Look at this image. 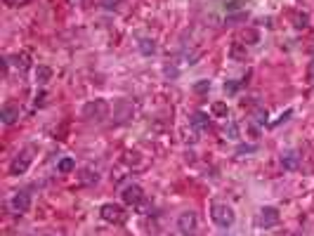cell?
Here are the masks:
<instances>
[{"label":"cell","mask_w":314,"mask_h":236,"mask_svg":"<svg viewBox=\"0 0 314 236\" xmlns=\"http://www.w3.org/2000/svg\"><path fill=\"white\" fill-rule=\"evenodd\" d=\"M210 217H213V222H215L217 227H222V229L232 227L234 225V220H236L234 210H232L227 203H213V208H210Z\"/></svg>","instance_id":"1"},{"label":"cell","mask_w":314,"mask_h":236,"mask_svg":"<svg viewBox=\"0 0 314 236\" xmlns=\"http://www.w3.org/2000/svg\"><path fill=\"white\" fill-rule=\"evenodd\" d=\"M83 116L90 120H104L109 116V102L107 99H92L83 107Z\"/></svg>","instance_id":"2"},{"label":"cell","mask_w":314,"mask_h":236,"mask_svg":"<svg viewBox=\"0 0 314 236\" xmlns=\"http://www.w3.org/2000/svg\"><path fill=\"white\" fill-rule=\"evenodd\" d=\"M99 217L109 222V225H120L123 220H125V210H123V205L118 203H104L99 208Z\"/></svg>","instance_id":"3"},{"label":"cell","mask_w":314,"mask_h":236,"mask_svg":"<svg viewBox=\"0 0 314 236\" xmlns=\"http://www.w3.org/2000/svg\"><path fill=\"white\" fill-rule=\"evenodd\" d=\"M177 227H180V232H182L184 236L196 234V229H198V217H196L194 210H184V213L177 217Z\"/></svg>","instance_id":"4"},{"label":"cell","mask_w":314,"mask_h":236,"mask_svg":"<svg viewBox=\"0 0 314 236\" xmlns=\"http://www.w3.org/2000/svg\"><path fill=\"white\" fill-rule=\"evenodd\" d=\"M31 161H33L31 149H24L22 154H17V156H14V161L10 163V172H12V175H24V172L29 170Z\"/></svg>","instance_id":"5"},{"label":"cell","mask_w":314,"mask_h":236,"mask_svg":"<svg viewBox=\"0 0 314 236\" xmlns=\"http://www.w3.org/2000/svg\"><path fill=\"white\" fill-rule=\"evenodd\" d=\"M120 198H123V203L128 205H140L144 201V192H142L140 184H128L123 189V194H120Z\"/></svg>","instance_id":"6"},{"label":"cell","mask_w":314,"mask_h":236,"mask_svg":"<svg viewBox=\"0 0 314 236\" xmlns=\"http://www.w3.org/2000/svg\"><path fill=\"white\" fill-rule=\"evenodd\" d=\"M29 208H31V196L26 192H17L12 196V210L14 213L24 215V213H29Z\"/></svg>","instance_id":"7"},{"label":"cell","mask_w":314,"mask_h":236,"mask_svg":"<svg viewBox=\"0 0 314 236\" xmlns=\"http://www.w3.org/2000/svg\"><path fill=\"white\" fill-rule=\"evenodd\" d=\"M279 220H281V215H279V210L276 208H272V205H265L260 210V227H274L279 225Z\"/></svg>","instance_id":"8"},{"label":"cell","mask_w":314,"mask_h":236,"mask_svg":"<svg viewBox=\"0 0 314 236\" xmlns=\"http://www.w3.org/2000/svg\"><path fill=\"white\" fill-rule=\"evenodd\" d=\"M19 114H22V111H19V107H17V104H2V109H0V120H2V123H5V125H14V123H17V120H19Z\"/></svg>","instance_id":"9"},{"label":"cell","mask_w":314,"mask_h":236,"mask_svg":"<svg viewBox=\"0 0 314 236\" xmlns=\"http://www.w3.org/2000/svg\"><path fill=\"white\" fill-rule=\"evenodd\" d=\"M12 64L17 66L19 71H26V69H31V54L26 52V50H22V52H17L14 57L10 59Z\"/></svg>","instance_id":"10"},{"label":"cell","mask_w":314,"mask_h":236,"mask_svg":"<svg viewBox=\"0 0 314 236\" xmlns=\"http://www.w3.org/2000/svg\"><path fill=\"white\" fill-rule=\"evenodd\" d=\"M229 57H232L234 62H246V57H248L246 45L243 43H232L229 45Z\"/></svg>","instance_id":"11"},{"label":"cell","mask_w":314,"mask_h":236,"mask_svg":"<svg viewBox=\"0 0 314 236\" xmlns=\"http://www.w3.org/2000/svg\"><path fill=\"white\" fill-rule=\"evenodd\" d=\"M298 163H300V156H298L295 151H286V154L281 156V165L286 168V170H295Z\"/></svg>","instance_id":"12"},{"label":"cell","mask_w":314,"mask_h":236,"mask_svg":"<svg viewBox=\"0 0 314 236\" xmlns=\"http://www.w3.org/2000/svg\"><path fill=\"white\" fill-rule=\"evenodd\" d=\"M192 125L198 130H208L210 128V118H208L203 111H196L194 116H192Z\"/></svg>","instance_id":"13"},{"label":"cell","mask_w":314,"mask_h":236,"mask_svg":"<svg viewBox=\"0 0 314 236\" xmlns=\"http://www.w3.org/2000/svg\"><path fill=\"white\" fill-rule=\"evenodd\" d=\"M50 78H52V69H50V66H38V69H36V83L47 85Z\"/></svg>","instance_id":"14"},{"label":"cell","mask_w":314,"mask_h":236,"mask_svg":"<svg viewBox=\"0 0 314 236\" xmlns=\"http://www.w3.org/2000/svg\"><path fill=\"white\" fill-rule=\"evenodd\" d=\"M291 19H293V26H295V29H307V26H310V17H307L305 12H293Z\"/></svg>","instance_id":"15"},{"label":"cell","mask_w":314,"mask_h":236,"mask_svg":"<svg viewBox=\"0 0 314 236\" xmlns=\"http://www.w3.org/2000/svg\"><path fill=\"white\" fill-rule=\"evenodd\" d=\"M241 40H243V45H255V43H260V33L255 31V29H246V31L241 33Z\"/></svg>","instance_id":"16"},{"label":"cell","mask_w":314,"mask_h":236,"mask_svg":"<svg viewBox=\"0 0 314 236\" xmlns=\"http://www.w3.org/2000/svg\"><path fill=\"white\" fill-rule=\"evenodd\" d=\"M57 170L62 172V175H69V172L76 170V161L74 158H62V161L57 163Z\"/></svg>","instance_id":"17"},{"label":"cell","mask_w":314,"mask_h":236,"mask_svg":"<svg viewBox=\"0 0 314 236\" xmlns=\"http://www.w3.org/2000/svg\"><path fill=\"white\" fill-rule=\"evenodd\" d=\"M140 52L147 54V57H152V54L156 52V43H154L152 38H142L140 40Z\"/></svg>","instance_id":"18"},{"label":"cell","mask_w":314,"mask_h":236,"mask_svg":"<svg viewBox=\"0 0 314 236\" xmlns=\"http://www.w3.org/2000/svg\"><path fill=\"white\" fill-rule=\"evenodd\" d=\"M227 104L225 102H213V107H210V114L215 118H227Z\"/></svg>","instance_id":"19"},{"label":"cell","mask_w":314,"mask_h":236,"mask_svg":"<svg viewBox=\"0 0 314 236\" xmlns=\"http://www.w3.org/2000/svg\"><path fill=\"white\" fill-rule=\"evenodd\" d=\"M225 135H227L229 140H236V137H238V128H236V123H229V125H225Z\"/></svg>","instance_id":"20"},{"label":"cell","mask_w":314,"mask_h":236,"mask_svg":"<svg viewBox=\"0 0 314 236\" xmlns=\"http://www.w3.org/2000/svg\"><path fill=\"white\" fill-rule=\"evenodd\" d=\"M208 90H210V80H198V83H194V92H198V95H203Z\"/></svg>","instance_id":"21"},{"label":"cell","mask_w":314,"mask_h":236,"mask_svg":"<svg viewBox=\"0 0 314 236\" xmlns=\"http://www.w3.org/2000/svg\"><path fill=\"white\" fill-rule=\"evenodd\" d=\"M253 118H255L258 123H267V109H255Z\"/></svg>","instance_id":"22"},{"label":"cell","mask_w":314,"mask_h":236,"mask_svg":"<svg viewBox=\"0 0 314 236\" xmlns=\"http://www.w3.org/2000/svg\"><path fill=\"white\" fill-rule=\"evenodd\" d=\"M80 180H83L85 184H95V182H97V172L92 175V170H85V172H83V177H80Z\"/></svg>","instance_id":"23"},{"label":"cell","mask_w":314,"mask_h":236,"mask_svg":"<svg viewBox=\"0 0 314 236\" xmlns=\"http://www.w3.org/2000/svg\"><path fill=\"white\" fill-rule=\"evenodd\" d=\"M248 132H250V135H253V137H255V140H258V137H260V130L255 128V125H253V123H248Z\"/></svg>","instance_id":"24"},{"label":"cell","mask_w":314,"mask_h":236,"mask_svg":"<svg viewBox=\"0 0 314 236\" xmlns=\"http://www.w3.org/2000/svg\"><path fill=\"white\" fill-rule=\"evenodd\" d=\"M102 5L104 7H116V5H120V0H102Z\"/></svg>","instance_id":"25"},{"label":"cell","mask_w":314,"mask_h":236,"mask_svg":"<svg viewBox=\"0 0 314 236\" xmlns=\"http://www.w3.org/2000/svg\"><path fill=\"white\" fill-rule=\"evenodd\" d=\"M250 151H255V147H238L236 154H250Z\"/></svg>","instance_id":"26"},{"label":"cell","mask_w":314,"mask_h":236,"mask_svg":"<svg viewBox=\"0 0 314 236\" xmlns=\"http://www.w3.org/2000/svg\"><path fill=\"white\" fill-rule=\"evenodd\" d=\"M236 83H225V90H229V92H234V90H236Z\"/></svg>","instance_id":"27"},{"label":"cell","mask_w":314,"mask_h":236,"mask_svg":"<svg viewBox=\"0 0 314 236\" xmlns=\"http://www.w3.org/2000/svg\"><path fill=\"white\" fill-rule=\"evenodd\" d=\"M310 80L314 83V57H312V62H310Z\"/></svg>","instance_id":"28"},{"label":"cell","mask_w":314,"mask_h":236,"mask_svg":"<svg viewBox=\"0 0 314 236\" xmlns=\"http://www.w3.org/2000/svg\"><path fill=\"white\" fill-rule=\"evenodd\" d=\"M45 102V92H40V95H36V104H43Z\"/></svg>","instance_id":"29"}]
</instances>
